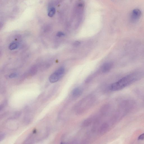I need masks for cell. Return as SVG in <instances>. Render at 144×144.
I'll return each mask as SVG.
<instances>
[{
	"label": "cell",
	"mask_w": 144,
	"mask_h": 144,
	"mask_svg": "<svg viewBox=\"0 0 144 144\" xmlns=\"http://www.w3.org/2000/svg\"><path fill=\"white\" fill-rule=\"evenodd\" d=\"M83 91L80 88L77 87L72 91V95L74 97H80L82 94Z\"/></svg>",
	"instance_id": "8992f818"
},
{
	"label": "cell",
	"mask_w": 144,
	"mask_h": 144,
	"mask_svg": "<svg viewBox=\"0 0 144 144\" xmlns=\"http://www.w3.org/2000/svg\"><path fill=\"white\" fill-rule=\"evenodd\" d=\"M109 124L107 122L103 124L99 129L98 133L100 135H104L109 130Z\"/></svg>",
	"instance_id": "5b68a950"
},
{
	"label": "cell",
	"mask_w": 144,
	"mask_h": 144,
	"mask_svg": "<svg viewBox=\"0 0 144 144\" xmlns=\"http://www.w3.org/2000/svg\"><path fill=\"white\" fill-rule=\"evenodd\" d=\"M143 76V74L141 72H133L123 77L116 82L112 84L109 86V89L112 91L121 90L140 80Z\"/></svg>",
	"instance_id": "6da1fadb"
},
{
	"label": "cell",
	"mask_w": 144,
	"mask_h": 144,
	"mask_svg": "<svg viewBox=\"0 0 144 144\" xmlns=\"http://www.w3.org/2000/svg\"><path fill=\"white\" fill-rule=\"evenodd\" d=\"M65 69L63 67H61L51 74L49 77V80L50 83H55L58 81L64 75Z\"/></svg>",
	"instance_id": "7a4b0ae2"
},
{
	"label": "cell",
	"mask_w": 144,
	"mask_h": 144,
	"mask_svg": "<svg viewBox=\"0 0 144 144\" xmlns=\"http://www.w3.org/2000/svg\"><path fill=\"white\" fill-rule=\"evenodd\" d=\"M56 9L54 8H50L48 14V16L50 17H52L56 13Z\"/></svg>",
	"instance_id": "30bf717a"
},
{
	"label": "cell",
	"mask_w": 144,
	"mask_h": 144,
	"mask_svg": "<svg viewBox=\"0 0 144 144\" xmlns=\"http://www.w3.org/2000/svg\"><path fill=\"white\" fill-rule=\"evenodd\" d=\"M92 122V119L91 118L86 119L83 122L82 126L84 127H87L90 126Z\"/></svg>",
	"instance_id": "ba28073f"
},
{
	"label": "cell",
	"mask_w": 144,
	"mask_h": 144,
	"mask_svg": "<svg viewBox=\"0 0 144 144\" xmlns=\"http://www.w3.org/2000/svg\"><path fill=\"white\" fill-rule=\"evenodd\" d=\"M17 76V74L15 73H13L11 74L9 76L10 78H13L16 77Z\"/></svg>",
	"instance_id": "7c38bea8"
},
{
	"label": "cell",
	"mask_w": 144,
	"mask_h": 144,
	"mask_svg": "<svg viewBox=\"0 0 144 144\" xmlns=\"http://www.w3.org/2000/svg\"><path fill=\"white\" fill-rule=\"evenodd\" d=\"M18 44L15 42H12L11 43L9 46V49L10 50H15L18 47Z\"/></svg>",
	"instance_id": "9c48e42d"
},
{
	"label": "cell",
	"mask_w": 144,
	"mask_h": 144,
	"mask_svg": "<svg viewBox=\"0 0 144 144\" xmlns=\"http://www.w3.org/2000/svg\"><path fill=\"white\" fill-rule=\"evenodd\" d=\"M138 140H144V133L138 136Z\"/></svg>",
	"instance_id": "5bb4252c"
},
{
	"label": "cell",
	"mask_w": 144,
	"mask_h": 144,
	"mask_svg": "<svg viewBox=\"0 0 144 144\" xmlns=\"http://www.w3.org/2000/svg\"><path fill=\"white\" fill-rule=\"evenodd\" d=\"M5 136V134H1V138H0V139H1V141L4 138Z\"/></svg>",
	"instance_id": "2e32d148"
},
{
	"label": "cell",
	"mask_w": 144,
	"mask_h": 144,
	"mask_svg": "<svg viewBox=\"0 0 144 144\" xmlns=\"http://www.w3.org/2000/svg\"><path fill=\"white\" fill-rule=\"evenodd\" d=\"M56 35L57 37H61L64 36V34L63 32H59L57 33Z\"/></svg>",
	"instance_id": "4fadbf2b"
},
{
	"label": "cell",
	"mask_w": 144,
	"mask_h": 144,
	"mask_svg": "<svg viewBox=\"0 0 144 144\" xmlns=\"http://www.w3.org/2000/svg\"><path fill=\"white\" fill-rule=\"evenodd\" d=\"M113 64L112 62H107L103 65L102 71L103 73H106L109 72L112 68Z\"/></svg>",
	"instance_id": "277c9868"
},
{
	"label": "cell",
	"mask_w": 144,
	"mask_h": 144,
	"mask_svg": "<svg viewBox=\"0 0 144 144\" xmlns=\"http://www.w3.org/2000/svg\"><path fill=\"white\" fill-rule=\"evenodd\" d=\"M38 69L37 66H33L29 70L27 74L28 76H32L35 75L37 73Z\"/></svg>",
	"instance_id": "52a82bcc"
},
{
	"label": "cell",
	"mask_w": 144,
	"mask_h": 144,
	"mask_svg": "<svg viewBox=\"0 0 144 144\" xmlns=\"http://www.w3.org/2000/svg\"><path fill=\"white\" fill-rule=\"evenodd\" d=\"M142 14L141 11L140 9H135L131 12L130 16V20L133 23L137 22L139 20Z\"/></svg>",
	"instance_id": "3957f363"
},
{
	"label": "cell",
	"mask_w": 144,
	"mask_h": 144,
	"mask_svg": "<svg viewBox=\"0 0 144 144\" xmlns=\"http://www.w3.org/2000/svg\"><path fill=\"white\" fill-rule=\"evenodd\" d=\"M81 44V43L80 42L76 41L74 43V45L75 47H77L80 45Z\"/></svg>",
	"instance_id": "9a60e30c"
},
{
	"label": "cell",
	"mask_w": 144,
	"mask_h": 144,
	"mask_svg": "<svg viewBox=\"0 0 144 144\" xmlns=\"http://www.w3.org/2000/svg\"><path fill=\"white\" fill-rule=\"evenodd\" d=\"M109 108V105H105L103 107L101 110V112L102 114H104L107 112Z\"/></svg>",
	"instance_id": "8fae6325"
}]
</instances>
